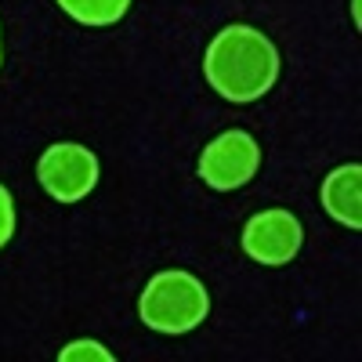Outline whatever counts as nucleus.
Returning a JSON list of instances; mask_svg holds the SVG:
<instances>
[{"label": "nucleus", "mask_w": 362, "mask_h": 362, "mask_svg": "<svg viewBox=\"0 0 362 362\" xmlns=\"http://www.w3.org/2000/svg\"><path fill=\"white\" fill-rule=\"evenodd\" d=\"M319 196L334 221L348 225L351 232L362 228V167L358 163H344L337 170H329Z\"/></svg>", "instance_id": "6"}, {"label": "nucleus", "mask_w": 362, "mask_h": 362, "mask_svg": "<svg viewBox=\"0 0 362 362\" xmlns=\"http://www.w3.org/2000/svg\"><path fill=\"white\" fill-rule=\"evenodd\" d=\"M206 83L228 102H257L279 76V51L254 25H225L203 54Z\"/></svg>", "instance_id": "1"}, {"label": "nucleus", "mask_w": 362, "mask_h": 362, "mask_svg": "<svg viewBox=\"0 0 362 362\" xmlns=\"http://www.w3.org/2000/svg\"><path fill=\"white\" fill-rule=\"evenodd\" d=\"M351 15H355V25H362V8H358V0H351Z\"/></svg>", "instance_id": "10"}, {"label": "nucleus", "mask_w": 362, "mask_h": 362, "mask_svg": "<svg viewBox=\"0 0 362 362\" xmlns=\"http://www.w3.org/2000/svg\"><path fill=\"white\" fill-rule=\"evenodd\" d=\"M257 167H261V145L254 134L239 127L218 134L199 156V177L218 192H232L239 185H247L257 174Z\"/></svg>", "instance_id": "4"}, {"label": "nucleus", "mask_w": 362, "mask_h": 362, "mask_svg": "<svg viewBox=\"0 0 362 362\" xmlns=\"http://www.w3.org/2000/svg\"><path fill=\"white\" fill-rule=\"evenodd\" d=\"M0 62H4V54H0Z\"/></svg>", "instance_id": "11"}, {"label": "nucleus", "mask_w": 362, "mask_h": 362, "mask_svg": "<svg viewBox=\"0 0 362 362\" xmlns=\"http://www.w3.org/2000/svg\"><path fill=\"white\" fill-rule=\"evenodd\" d=\"M206 312H210L206 286L192 272H181V268L156 272L138 300L141 322L156 329V334H189L206 319Z\"/></svg>", "instance_id": "2"}, {"label": "nucleus", "mask_w": 362, "mask_h": 362, "mask_svg": "<svg viewBox=\"0 0 362 362\" xmlns=\"http://www.w3.org/2000/svg\"><path fill=\"white\" fill-rule=\"evenodd\" d=\"M305 243V228L290 210H261L243 228V250L257 264H286Z\"/></svg>", "instance_id": "5"}, {"label": "nucleus", "mask_w": 362, "mask_h": 362, "mask_svg": "<svg viewBox=\"0 0 362 362\" xmlns=\"http://www.w3.org/2000/svg\"><path fill=\"white\" fill-rule=\"evenodd\" d=\"M15 232V203H11V192L0 185V247L11 239Z\"/></svg>", "instance_id": "9"}, {"label": "nucleus", "mask_w": 362, "mask_h": 362, "mask_svg": "<svg viewBox=\"0 0 362 362\" xmlns=\"http://www.w3.org/2000/svg\"><path fill=\"white\" fill-rule=\"evenodd\" d=\"M76 358H98V362H112L116 355H112L105 344H98V341H73V344H66L62 351H58V362H76Z\"/></svg>", "instance_id": "8"}, {"label": "nucleus", "mask_w": 362, "mask_h": 362, "mask_svg": "<svg viewBox=\"0 0 362 362\" xmlns=\"http://www.w3.org/2000/svg\"><path fill=\"white\" fill-rule=\"evenodd\" d=\"M69 18H76L80 25H90V29H102V25H116L119 18L127 15L131 0H58Z\"/></svg>", "instance_id": "7"}, {"label": "nucleus", "mask_w": 362, "mask_h": 362, "mask_svg": "<svg viewBox=\"0 0 362 362\" xmlns=\"http://www.w3.org/2000/svg\"><path fill=\"white\" fill-rule=\"evenodd\" d=\"M37 177L51 199L58 203H80L98 185V156L87 145L58 141L37 163Z\"/></svg>", "instance_id": "3"}]
</instances>
